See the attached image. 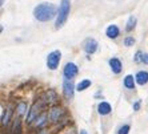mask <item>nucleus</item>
Masks as SVG:
<instances>
[{
	"instance_id": "obj_17",
	"label": "nucleus",
	"mask_w": 148,
	"mask_h": 134,
	"mask_svg": "<svg viewBox=\"0 0 148 134\" xmlns=\"http://www.w3.org/2000/svg\"><path fill=\"white\" fill-rule=\"evenodd\" d=\"M90 86H91V80H83V81H80V83L77 84L76 90H77V92H83V90L88 89Z\"/></svg>"
},
{
	"instance_id": "obj_6",
	"label": "nucleus",
	"mask_w": 148,
	"mask_h": 134,
	"mask_svg": "<svg viewBox=\"0 0 148 134\" xmlns=\"http://www.w3.org/2000/svg\"><path fill=\"white\" fill-rule=\"evenodd\" d=\"M77 72H79V68L76 66V64H73V62H68V64H66V66H64V69H63V74H64V77L66 79H72V77H75L76 74H77Z\"/></svg>"
},
{
	"instance_id": "obj_7",
	"label": "nucleus",
	"mask_w": 148,
	"mask_h": 134,
	"mask_svg": "<svg viewBox=\"0 0 148 134\" xmlns=\"http://www.w3.org/2000/svg\"><path fill=\"white\" fill-rule=\"evenodd\" d=\"M59 101L58 98V94H56L55 90H47V92L44 93V97H43V102L44 104H48V105H55L56 102Z\"/></svg>"
},
{
	"instance_id": "obj_11",
	"label": "nucleus",
	"mask_w": 148,
	"mask_h": 134,
	"mask_svg": "<svg viewBox=\"0 0 148 134\" xmlns=\"http://www.w3.org/2000/svg\"><path fill=\"white\" fill-rule=\"evenodd\" d=\"M135 80H136V83H138L139 85H145V84L148 83V72H145V70L138 72L136 76H135Z\"/></svg>"
},
{
	"instance_id": "obj_8",
	"label": "nucleus",
	"mask_w": 148,
	"mask_h": 134,
	"mask_svg": "<svg viewBox=\"0 0 148 134\" xmlns=\"http://www.w3.org/2000/svg\"><path fill=\"white\" fill-rule=\"evenodd\" d=\"M83 47H84V51H86L88 55H92V53H95V52L97 51V47H99V45H97V41L95 39L90 37L84 41V45H83Z\"/></svg>"
},
{
	"instance_id": "obj_15",
	"label": "nucleus",
	"mask_w": 148,
	"mask_h": 134,
	"mask_svg": "<svg viewBox=\"0 0 148 134\" xmlns=\"http://www.w3.org/2000/svg\"><path fill=\"white\" fill-rule=\"evenodd\" d=\"M28 106H27V104L23 102V101H20V102L17 104V106H16V114H17V117L20 118L21 116H24L25 112H28Z\"/></svg>"
},
{
	"instance_id": "obj_13",
	"label": "nucleus",
	"mask_w": 148,
	"mask_h": 134,
	"mask_svg": "<svg viewBox=\"0 0 148 134\" xmlns=\"http://www.w3.org/2000/svg\"><path fill=\"white\" fill-rule=\"evenodd\" d=\"M106 33H107V36L110 39H116L117 36H119V33H120V29H119V27H117V25L112 24V25H110V27L107 28Z\"/></svg>"
},
{
	"instance_id": "obj_14",
	"label": "nucleus",
	"mask_w": 148,
	"mask_h": 134,
	"mask_svg": "<svg viewBox=\"0 0 148 134\" xmlns=\"http://www.w3.org/2000/svg\"><path fill=\"white\" fill-rule=\"evenodd\" d=\"M35 122V127H44L47 125V114L41 113L38 116V118L34 121Z\"/></svg>"
},
{
	"instance_id": "obj_4",
	"label": "nucleus",
	"mask_w": 148,
	"mask_h": 134,
	"mask_svg": "<svg viewBox=\"0 0 148 134\" xmlns=\"http://www.w3.org/2000/svg\"><path fill=\"white\" fill-rule=\"evenodd\" d=\"M60 59H62V52L60 51L51 52V53L47 56V66H48L51 70L58 69L59 62H60Z\"/></svg>"
},
{
	"instance_id": "obj_1",
	"label": "nucleus",
	"mask_w": 148,
	"mask_h": 134,
	"mask_svg": "<svg viewBox=\"0 0 148 134\" xmlns=\"http://www.w3.org/2000/svg\"><path fill=\"white\" fill-rule=\"evenodd\" d=\"M58 8L51 3H41L34 9V15L39 21H49L58 16Z\"/></svg>"
},
{
	"instance_id": "obj_24",
	"label": "nucleus",
	"mask_w": 148,
	"mask_h": 134,
	"mask_svg": "<svg viewBox=\"0 0 148 134\" xmlns=\"http://www.w3.org/2000/svg\"><path fill=\"white\" fill-rule=\"evenodd\" d=\"M141 62L148 64V53H143V57H141Z\"/></svg>"
},
{
	"instance_id": "obj_3",
	"label": "nucleus",
	"mask_w": 148,
	"mask_h": 134,
	"mask_svg": "<svg viewBox=\"0 0 148 134\" xmlns=\"http://www.w3.org/2000/svg\"><path fill=\"white\" fill-rule=\"evenodd\" d=\"M44 105V102L43 101H39V102H35L34 105L31 106V109L28 110L27 113V118H25V121H27V124H32L36 118H38V116L40 114V109L41 106Z\"/></svg>"
},
{
	"instance_id": "obj_12",
	"label": "nucleus",
	"mask_w": 148,
	"mask_h": 134,
	"mask_svg": "<svg viewBox=\"0 0 148 134\" xmlns=\"http://www.w3.org/2000/svg\"><path fill=\"white\" fill-rule=\"evenodd\" d=\"M110 66H111V70L114 73H116V74L121 72V61L119 59H116V57H112L110 60Z\"/></svg>"
},
{
	"instance_id": "obj_16",
	"label": "nucleus",
	"mask_w": 148,
	"mask_h": 134,
	"mask_svg": "<svg viewBox=\"0 0 148 134\" xmlns=\"http://www.w3.org/2000/svg\"><path fill=\"white\" fill-rule=\"evenodd\" d=\"M135 81H136V80L134 79V76H131V74L125 76V79H124V86H125L127 89H135Z\"/></svg>"
},
{
	"instance_id": "obj_9",
	"label": "nucleus",
	"mask_w": 148,
	"mask_h": 134,
	"mask_svg": "<svg viewBox=\"0 0 148 134\" xmlns=\"http://www.w3.org/2000/svg\"><path fill=\"white\" fill-rule=\"evenodd\" d=\"M63 109H60V108H52L51 112H49V120L52 121V122H58L60 118H62L63 116Z\"/></svg>"
},
{
	"instance_id": "obj_23",
	"label": "nucleus",
	"mask_w": 148,
	"mask_h": 134,
	"mask_svg": "<svg viewBox=\"0 0 148 134\" xmlns=\"http://www.w3.org/2000/svg\"><path fill=\"white\" fill-rule=\"evenodd\" d=\"M140 105H141V101L140 100H138L134 104V110H135V112H138V110L140 109Z\"/></svg>"
},
{
	"instance_id": "obj_25",
	"label": "nucleus",
	"mask_w": 148,
	"mask_h": 134,
	"mask_svg": "<svg viewBox=\"0 0 148 134\" xmlns=\"http://www.w3.org/2000/svg\"><path fill=\"white\" fill-rule=\"evenodd\" d=\"M80 134H88V133H87L86 130H82V131H80Z\"/></svg>"
},
{
	"instance_id": "obj_18",
	"label": "nucleus",
	"mask_w": 148,
	"mask_h": 134,
	"mask_svg": "<svg viewBox=\"0 0 148 134\" xmlns=\"http://www.w3.org/2000/svg\"><path fill=\"white\" fill-rule=\"evenodd\" d=\"M11 114H12V109H11V108H8V109L5 110V114L1 113V125H8Z\"/></svg>"
},
{
	"instance_id": "obj_21",
	"label": "nucleus",
	"mask_w": 148,
	"mask_h": 134,
	"mask_svg": "<svg viewBox=\"0 0 148 134\" xmlns=\"http://www.w3.org/2000/svg\"><path fill=\"white\" fill-rule=\"evenodd\" d=\"M134 44H135V39L134 37L128 36V37L124 39V45H125V47H131V45H134Z\"/></svg>"
},
{
	"instance_id": "obj_10",
	"label": "nucleus",
	"mask_w": 148,
	"mask_h": 134,
	"mask_svg": "<svg viewBox=\"0 0 148 134\" xmlns=\"http://www.w3.org/2000/svg\"><path fill=\"white\" fill-rule=\"evenodd\" d=\"M111 110H112L111 105L108 102H106V101H103V102H100L99 105H97V112H99V114H101V116H108V114L111 113Z\"/></svg>"
},
{
	"instance_id": "obj_19",
	"label": "nucleus",
	"mask_w": 148,
	"mask_h": 134,
	"mask_svg": "<svg viewBox=\"0 0 148 134\" xmlns=\"http://www.w3.org/2000/svg\"><path fill=\"white\" fill-rule=\"evenodd\" d=\"M135 25H136V17L131 16L130 19H128V21H127V27H125V29L130 32V31H132V29L135 28Z\"/></svg>"
},
{
	"instance_id": "obj_20",
	"label": "nucleus",
	"mask_w": 148,
	"mask_h": 134,
	"mask_svg": "<svg viewBox=\"0 0 148 134\" xmlns=\"http://www.w3.org/2000/svg\"><path fill=\"white\" fill-rule=\"evenodd\" d=\"M130 130H131V126H130V125H123V126L119 129V133L117 134H128Z\"/></svg>"
},
{
	"instance_id": "obj_22",
	"label": "nucleus",
	"mask_w": 148,
	"mask_h": 134,
	"mask_svg": "<svg viewBox=\"0 0 148 134\" xmlns=\"http://www.w3.org/2000/svg\"><path fill=\"white\" fill-rule=\"evenodd\" d=\"M141 57H143V53H141L140 51L136 52V55H135V57H134L135 62H141Z\"/></svg>"
},
{
	"instance_id": "obj_2",
	"label": "nucleus",
	"mask_w": 148,
	"mask_h": 134,
	"mask_svg": "<svg viewBox=\"0 0 148 134\" xmlns=\"http://www.w3.org/2000/svg\"><path fill=\"white\" fill-rule=\"evenodd\" d=\"M69 11H71V0H62L58 11V16H56V28H62L64 25L69 15Z\"/></svg>"
},
{
	"instance_id": "obj_5",
	"label": "nucleus",
	"mask_w": 148,
	"mask_h": 134,
	"mask_svg": "<svg viewBox=\"0 0 148 134\" xmlns=\"http://www.w3.org/2000/svg\"><path fill=\"white\" fill-rule=\"evenodd\" d=\"M73 93H75V85L73 81L69 79H66L63 83V94L66 97V100L71 101L73 98Z\"/></svg>"
}]
</instances>
